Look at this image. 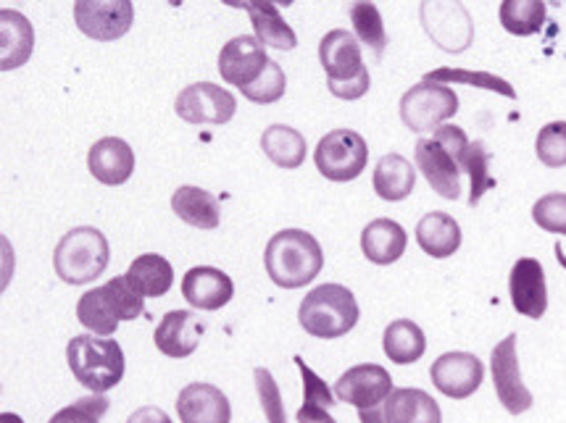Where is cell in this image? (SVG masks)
<instances>
[{"label": "cell", "mask_w": 566, "mask_h": 423, "mask_svg": "<svg viewBox=\"0 0 566 423\" xmlns=\"http://www.w3.org/2000/svg\"><path fill=\"white\" fill-rule=\"evenodd\" d=\"M285 89H287L285 72H282L277 61H269L264 74H261L251 87H245L243 95L251 103H261V106H266V103H277L282 95H285Z\"/></svg>", "instance_id": "obj_37"}, {"label": "cell", "mask_w": 566, "mask_h": 423, "mask_svg": "<svg viewBox=\"0 0 566 423\" xmlns=\"http://www.w3.org/2000/svg\"><path fill=\"white\" fill-rule=\"evenodd\" d=\"M143 295L135 293L127 276H114L103 287L90 289L77 303V321L98 337H112L122 321L143 316Z\"/></svg>", "instance_id": "obj_4"}, {"label": "cell", "mask_w": 566, "mask_h": 423, "mask_svg": "<svg viewBox=\"0 0 566 423\" xmlns=\"http://www.w3.org/2000/svg\"><path fill=\"white\" fill-rule=\"evenodd\" d=\"M430 379L446 398L467 400L482 387L485 366L472 352H446L432 363Z\"/></svg>", "instance_id": "obj_14"}, {"label": "cell", "mask_w": 566, "mask_h": 423, "mask_svg": "<svg viewBox=\"0 0 566 423\" xmlns=\"http://www.w3.org/2000/svg\"><path fill=\"white\" fill-rule=\"evenodd\" d=\"M424 82H438V85L459 82V85L493 89V93L506 95V98H511V101L516 98V89L511 87V82H506L499 74H490V72H469V68H434V72L424 74Z\"/></svg>", "instance_id": "obj_34"}, {"label": "cell", "mask_w": 566, "mask_h": 423, "mask_svg": "<svg viewBox=\"0 0 566 423\" xmlns=\"http://www.w3.org/2000/svg\"><path fill=\"white\" fill-rule=\"evenodd\" d=\"M171 211L177 213L185 224L196 229H217L222 221V208L219 200L211 195L203 187L185 184L171 195Z\"/></svg>", "instance_id": "obj_27"}, {"label": "cell", "mask_w": 566, "mask_h": 423, "mask_svg": "<svg viewBox=\"0 0 566 423\" xmlns=\"http://www.w3.org/2000/svg\"><path fill=\"white\" fill-rule=\"evenodd\" d=\"M319 64L327 72V87L335 98L358 101L369 93L371 76L364 66L361 43L354 32L333 30L319 43Z\"/></svg>", "instance_id": "obj_2"}, {"label": "cell", "mask_w": 566, "mask_h": 423, "mask_svg": "<svg viewBox=\"0 0 566 423\" xmlns=\"http://www.w3.org/2000/svg\"><path fill=\"white\" fill-rule=\"evenodd\" d=\"M295 421H298V423H337L333 419V413H329V408L308 405V402H303V405L298 408V413H295Z\"/></svg>", "instance_id": "obj_41"}, {"label": "cell", "mask_w": 566, "mask_h": 423, "mask_svg": "<svg viewBox=\"0 0 566 423\" xmlns=\"http://www.w3.org/2000/svg\"><path fill=\"white\" fill-rule=\"evenodd\" d=\"M488 163H490V152L485 148V142H469V148L464 156H461V171H467L469 179H472V190H469V205H478L480 198L493 187L495 182L488 175Z\"/></svg>", "instance_id": "obj_35"}, {"label": "cell", "mask_w": 566, "mask_h": 423, "mask_svg": "<svg viewBox=\"0 0 566 423\" xmlns=\"http://www.w3.org/2000/svg\"><path fill=\"white\" fill-rule=\"evenodd\" d=\"M417 166L427 179V184L446 200H459L461 195V166L451 156V150L438 140H419L413 148Z\"/></svg>", "instance_id": "obj_17"}, {"label": "cell", "mask_w": 566, "mask_h": 423, "mask_svg": "<svg viewBox=\"0 0 566 423\" xmlns=\"http://www.w3.org/2000/svg\"><path fill=\"white\" fill-rule=\"evenodd\" d=\"M74 22L80 32L87 38L101 40V43H112L129 32L135 22V6L129 0H80L74 3Z\"/></svg>", "instance_id": "obj_11"}, {"label": "cell", "mask_w": 566, "mask_h": 423, "mask_svg": "<svg viewBox=\"0 0 566 423\" xmlns=\"http://www.w3.org/2000/svg\"><path fill=\"white\" fill-rule=\"evenodd\" d=\"M0 423H24V421L19 419L17 413H9V411H6L3 415H0Z\"/></svg>", "instance_id": "obj_43"}, {"label": "cell", "mask_w": 566, "mask_h": 423, "mask_svg": "<svg viewBox=\"0 0 566 423\" xmlns=\"http://www.w3.org/2000/svg\"><path fill=\"white\" fill-rule=\"evenodd\" d=\"M253 381H255V394H259V402H261V408H264L266 421L269 423H287L285 402H282L280 387H277V381H274L272 371L255 369Z\"/></svg>", "instance_id": "obj_39"}, {"label": "cell", "mask_w": 566, "mask_h": 423, "mask_svg": "<svg viewBox=\"0 0 566 423\" xmlns=\"http://www.w3.org/2000/svg\"><path fill=\"white\" fill-rule=\"evenodd\" d=\"M108 261H112V247H108L106 234L95 226L72 229L53 250V268H56L59 279L74 284V287L103 276Z\"/></svg>", "instance_id": "obj_6"}, {"label": "cell", "mask_w": 566, "mask_h": 423, "mask_svg": "<svg viewBox=\"0 0 566 423\" xmlns=\"http://www.w3.org/2000/svg\"><path fill=\"white\" fill-rule=\"evenodd\" d=\"M422 24L430 38L448 53H461L472 45L474 27L469 11L461 3H424L419 9Z\"/></svg>", "instance_id": "obj_12"}, {"label": "cell", "mask_w": 566, "mask_h": 423, "mask_svg": "<svg viewBox=\"0 0 566 423\" xmlns=\"http://www.w3.org/2000/svg\"><path fill=\"white\" fill-rule=\"evenodd\" d=\"M509 295L514 310L524 318L545 316L548 308V284H545L543 263L537 258H520L509 274Z\"/></svg>", "instance_id": "obj_16"}, {"label": "cell", "mask_w": 566, "mask_h": 423, "mask_svg": "<svg viewBox=\"0 0 566 423\" xmlns=\"http://www.w3.org/2000/svg\"><path fill=\"white\" fill-rule=\"evenodd\" d=\"M266 47L259 43V40L251 38V34H240V38H232L230 43L222 47L219 53V74L227 85L240 87L243 93L245 87H251L269 64Z\"/></svg>", "instance_id": "obj_15"}, {"label": "cell", "mask_w": 566, "mask_h": 423, "mask_svg": "<svg viewBox=\"0 0 566 423\" xmlns=\"http://www.w3.org/2000/svg\"><path fill=\"white\" fill-rule=\"evenodd\" d=\"M127 423H171V419L161 411V408L145 405V408H137V411L127 419Z\"/></svg>", "instance_id": "obj_42"}, {"label": "cell", "mask_w": 566, "mask_h": 423, "mask_svg": "<svg viewBox=\"0 0 566 423\" xmlns=\"http://www.w3.org/2000/svg\"><path fill=\"white\" fill-rule=\"evenodd\" d=\"M175 110L188 124H227L238 110V101L227 87L213 82H196L177 95Z\"/></svg>", "instance_id": "obj_10"}, {"label": "cell", "mask_w": 566, "mask_h": 423, "mask_svg": "<svg viewBox=\"0 0 566 423\" xmlns=\"http://www.w3.org/2000/svg\"><path fill=\"white\" fill-rule=\"evenodd\" d=\"M535 224L551 234H566V192L543 195L533 208Z\"/></svg>", "instance_id": "obj_40"}, {"label": "cell", "mask_w": 566, "mask_h": 423, "mask_svg": "<svg viewBox=\"0 0 566 423\" xmlns=\"http://www.w3.org/2000/svg\"><path fill=\"white\" fill-rule=\"evenodd\" d=\"M34 51V30L24 13L3 9L0 11V68L24 66Z\"/></svg>", "instance_id": "obj_22"}, {"label": "cell", "mask_w": 566, "mask_h": 423, "mask_svg": "<svg viewBox=\"0 0 566 423\" xmlns=\"http://www.w3.org/2000/svg\"><path fill=\"white\" fill-rule=\"evenodd\" d=\"M314 163L329 182H354L369 163L367 140L354 129H333L316 145Z\"/></svg>", "instance_id": "obj_8"}, {"label": "cell", "mask_w": 566, "mask_h": 423, "mask_svg": "<svg viewBox=\"0 0 566 423\" xmlns=\"http://www.w3.org/2000/svg\"><path fill=\"white\" fill-rule=\"evenodd\" d=\"M361 318L356 295L343 284H319L303 297L298 321L316 339L345 337Z\"/></svg>", "instance_id": "obj_5"}, {"label": "cell", "mask_w": 566, "mask_h": 423, "mask_svg": "<svg viewBox=\"0 0 566 423\" xmlns=\"http://www.w3.org/2000/svg\"><path fill=\"white\" fill-rule=\"evenodd\" d=\"M499 13L503 30L516 34V38L537 34L543 30L545 17H548L545 3H541V0H503Z\"/></svg>", "instance_id": "obj_32"}, {"label": "cell", "mask_w": 566, "mask_h": 423, "mask_svg": "<svg viewBox=\"0 0 566 423\" xmlns=\"http://www.w3.org/2000/svg\"><path fill=\"white\" fill-rule=\"evenodd\" d=\"M459 114V95L438 82H419L400 98V121L417 135L438 131L448 119Z\"/></svg>", "instance_id": "obj_7"}, {"label": "cell", "mask_w": 566, "mask_h": 423, "mask_svg": "<svg viewBox=\"0 0 566 423\" xmlns=\"http://www.w3.org/2000/svg\"><path fill=\"white\" fill-rule=\"evenodd\" d=\"M516 335H509L503 342L495 345L493 356H490V371H493L495 394H499L501 405L511 415H522L533 408V392L524 387L520 373V356H516Z\"/></svg>", "instance_id": "obj_9"}, {"label": "cell", "mask_w": 566, "mask_h": 423, "mask_svg": "<svg viewBox=\"0 0 566 423\" xmlns=\"http://www.w3.org/2000/svg\"><path fill=\"white\" fill-rule=\"evenodd\" d=\"M406 245H409V234L392 219H375L361 232L364 258L377 263V266L396 263L406 253Z\"/></svg>", "instance_id": "obj_24"}, {"label": "cell", "mask_w": 566, "mask_h": 423, "mask_svg": "<svg viewBox=\"0 0 566 423\" xmlns=\"http://www.w3.org/2000/svg\"><path fill=\"white\" fill-rule=\"evenodd\" d=\"M264 266L272 282L282 289H301L319 276L324 266L322 245L303 229H282L269 240Z\"/></svg>", "instance_id": "obj_1"}, {"label": "cell", "mask_w": 566, "mask_h": 423, "mask_svg": "<svg viewBox=\"0 0 566 423\" xmlns=\"http://www.w3.org/2000/svg\"><path fill=\"white\" fill-rule=\"evenodd\" d=\"M350 22H354V34L361 45H367L375 61L385 55V47H388V32H385L382 13L375 3H354L348 9Z\"/></svg>", "instance_id": "obj_33"}, {"label": "cell", "mask_w": 566, "mask_h": 423, "mask_svg": "<svg viewBox=\"0 0 566 423\" xmlns=\"http://www.w3.org/2000/svg\"><path fill=\"white\" fill-rule=\"evenodd\" d=\"M177 413L182 423H230L232 408L219 387L196 381L188 384L177 398Z\"/></svg>", "instance_id": "obj_19"}, {"label": "cell", "mask_w": 566, "mask_h": 423, "mask_svg": "<svg viewBox=\"0 0 566 423\" xmlns=\"http://www.w3.org/2000/svg\"><path fill=\"white\" fill-rule=\"evenodd\" d=\"M537 158L548 169H562L566 166V121H551L537 131L535 142Z\"/></svg>", "instance_id": "obj_36"}, {"label": "cell", "mask_w": 566, "mask_h": 423, "mask_svg": "<svg viewBox=\"0 0 566 423\" xmlns=\"http://www.w3.org/2000/svg\"><path fill=\"white\" fill-rule=\"evenodd\" d=\"M182 297L198 310H219L234 297V284L222 268L196 266L185 274Z\"/></svg>", "instance_id": "obj_21"}, {"label": "cell", "mask_w": 566, "mask_h": 423, "mask_svg": "<svg viewBox=\"0 0 566 423\" xmlns=\"http://www.w3.org/2000/svg\"><path fill=\"white\" fill-rule=\"evenodd\" d=\"M66 360L74 379L93 394H106L108 390H114L124 379V369H127L122 345L116 339L93 335L69 339Z\"/></svg>", "instance_id": "obj_3"}, {"label": "cell", "mask_w": 566, "mask_h": 423, "mask_svg": "<svg viewBox=\"0 0 566 423\" xmlns=\"http://www.w3.org/2000/svg\"><path fill=\"white\" fill-rule=\"evenodd\" d=\"M392 392V379L388 369L377 363H361L354 366L337 379L335 394L340 402H348L356 411H371L379 408Z\"/></svg>", "instance_id": "obj_13"}, {"label": "cell", "mask_w": 566, "mask_h": 423, "mask_svg": "<svg viewBox=\"0 0 566 423\" xmlns=\"http://www.w3.org/2000/svg\"><path fill=\"white\" fill-rule=\"evenodd\" d=\"M554 250H556V261L562 263V266L566 268V255H564V247H562V242H556V247H554Z\"/></svg>", "instance_id": "obj_44"}, {"label": "cell", "mask_w": 566, "mask_h": 423, "mask_svg": "<svg viewBox=\"0 0 566 423\" xmlns=\"http://www.w3.org/2000/svg\"><path fill=\"white\" fill-rule=\"evenodd\" d=\"M234 9H243L251 17L255 40L264 47H274V51H293L298 45L293 27H290L277 6L272 3H232Z\"/></svg>", "instance_id": "obj_25"}, {"label": "cell", "mask_w": 566, "mask_h": 423, "mask_svg": "<svg viewBox=\"0 0 566 423\" xmlns=\"http://www.w3.org/2000/svg\"><path fill=\"white\" fill-rule=\"evenodd\" d=\"M385 423H443V413L432 394L417 387H400L392 390L382 402Z\"/></svg>", "instance_id": "obj_23"}, {"label": "cell", "mask_w": 566, "mask_h": 423, "mask_svg": "<svg viewBox=\"0 0 566 423\" xmlns=\"http://www.w3.org/2000/svg\"><path fill=\"white\" fill-rule=\"evenodd\" d=\"M87 169L101 184L119 187L133 177L135 152L122 137H103L87 152Z\"/></svg>", "instance_id": "obj_20"}, {"label": "cell", "mask_w": 566, "mask_h": 423, "mask_svg": "<svg viewBox=\"0 0 566 423\" xmlns=\"http://www.w3.org/2000/svg\"><path fill=\"white\" fill-rule=\"evenodd\" d=\"M382 350L385 356L398 366L417 363L427 350V337L422 326L411 321V318H398V321H392L382 335Z\"/></svg>", "instance_id": "obj_31"}, {"label": "cell", "mask_w": 566, "mask_h": 423, "mask_svg": "<svg viewBox=\"0 0 566 423\" xmlns=\"http://www.w3.org/2000/svg\"><path fill=\"white\" fill-rule=\"evenodd\" d=\"M417 242L430 258H451L461 247V226L453 216L443 211H432L419 219Z\"/></svg>", "instance_id": "obj_26"}, {"label": "cell", "mask_w": 566, "mask_h": 423, "mask_svg": "<svg viewBox=\"0 0 566 423\" xmlns=\"http://www.w3.org/2000/svg\"><path fill=\"white\" fill-rule=\"evenodd\" d=\"M108 408H112V402H108L106 394H90V398H82L72 402V405L61 408L48 423H101Z\"/></svg>", "instance_id": "obj_38"}, {"label": "cell", "mask_w": 566, "mask_h": 423, "mask_svg": "<svg viewBox=\"0 0 566 423\" xmlns=\"http://www.w3.org/2000/svg\"><path fill=\"white\" fill-rule=\"evenodd\" d=\"M127 282L143 297H164L175 284V268L158 253H145L129 263Z\"/></svg>", "instance_id": "obj_30"}, {"label": "cell", "mask_w": 566, "mask_h": 423, "mask_svg": "<svg viewBox=\"0 0 566 423\" xmlns=\"http://www.w3.org/2000/svg\"><path fill=\"white\" fill-rule=\"evenodd\" d=\"M261 150H264V156L274 166L287 171L298 169L308 156L306 137L298 129L287 127V124H272V127H266L264 135H261Z\"/></svg>", "instance_id": "obj_28"}, {"label": "cell", "mask_w": 566, "mask_h": 423, "mask_svg": "<svg viewBox=\"0 0 566 423\" xmlns=\"http://www.w3.org/2000/svg\"><path fill=\"white\" fill-rule=\"evenodd\" d=\"M206 324L192 314V310H171L156 326L154 342L158 352L167 358H188L198 350L200 337H203Z\"/></svg>", "instance_id": "obj_18"}, {"label": "cell", "mask_w": 566, "mask_h": 423, "mask_svg": "<svg viewBox=\"0 0 566 423\" xmlns=\"http://www.w3.org/2000/svg\"><path fill=\"white\" fill-rule=\"evenodd\" d=\"M375 192L388 203H398V200H406L413 192V184H417V171L413 166L406 161L398 152H388L382 156L375 166Z\"/></svg>", "instance_id": "obj_29"}]
</instances>
